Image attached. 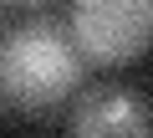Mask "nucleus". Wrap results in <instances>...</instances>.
<instances>
[{"mask_svg":"<svg viewBox=\"0 0 153 138\" xmlns=\"http://www.w3.org/2000/svg\"><path fill=\"white\" fill-rule=\"evenodd\" d=\"M82 46L56 21H26L0 41V97L21 113H51L82 87Z\"/></svg>","mask_w":153,"mask_h":138,"instance_id":"obj_1","label":"nucleus"},{"mask_svg":"<svg viewBox=\"0 0 153 138\" xmlns=\"http://www.w3.org/2000/svg\"><path fill=\"white\" fill-rule=\"evenodd\" d=\"M71 36L92 66H128L153 46V0H71Z\"/></svg>","mask_w":153,"mask_h":138,"instance_id":"obj_2","label":"nucleus"},{"mask_svg":"<svg viewBox=\"0 0 153 138\" xmlns=\"http://www.w3.org/2000/svg\"><path fill=\"white\" fill-rule=\"evenodd\" d=\"M66 128L76 138H138L153 133V107L133 87H92L71 102Z\"/></svg>","mask_w":153,"mask_h":138,"instance_id":"obj_3","label":"nucleus"},{"mask_svg":"<svg viewBox=\"0 0 153 138\" xmlns=\"http://www.w3.org/2000/svg\"><path fill=\"white\" fill-rule=\"evenodd\" d=\"M5 5H46V0H5Z\"/></svg>","mask_w":153,"mask_h":138,"instance_id":"obj_4","label":"nucleus"}]
</instances>
